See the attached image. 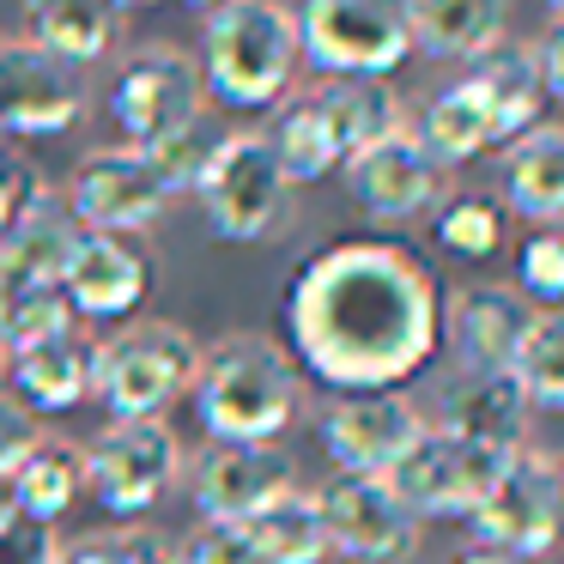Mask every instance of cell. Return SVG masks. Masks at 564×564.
I'll return each mask as SVG.
<instances>
[{
	"label": "cell",
	"mask_w": 564,
	"mask_h": 564,
	"mask_svg": "<svg viewBox=\"0 0 564 564\" xmlns=\"http://www.w3.org/2000/svg\"><path fill=\"white\" fill-rule=\"evenodd\" d=\"M285 340L292 365L334 394L401 389L443 346V285L406 243L340 237L297 268Z\"/></svg>",
	"instance_id": "6da1fadb"
},
{
	"label": "cell",
	"mask_w": 564,
	"mask_h": 564,
	"mask_svg": "<svg viewBox=\"0 0 564 564\" xmlns=\"http://www.w3.org/2000/svg\"><path fill=\"white\" fill-rule=\"evenodd\" d=\"M297 365L268 334H225L200 346L195 370V419L207 425V443H280L297 419Z\"/></svg>",
	"instance_id": "7a4b0ae2"
},
{
	"label": "cell",
	"mask_w": 564,
	"mask_h": 564,
	"mask_svg": "<svg viewBox=\"0 0 564 564\" xmlns=\"http://www.w3.org/2000/svg\"><path fill=\"white\" fill-rule=\"evenodd\" d=\"M297 13L280 0H225L200 31V79L231 110H273L297 74Z\"/></svg>",
	"instance_id": "3957f363"
},
{
	"label": "cell",
	"mask_w": 564,
	"mask_h": 564,
	"mask_svg": "<svg viewBox=\"0 0 564 564\" xmlns=\"http://www.w3.org/2000/svg\"><path fill=\"white\" fill-rule=\"evenodd\" d=\"M200 340L183 322H128L91 340V401L110 419H164V406L195 389Z\"/></svg>",
	"instance_id": "277c9868"
},
{
	"label": "cell",
	"mask_w": 564,
	"mask_h": 564,
	"mask_svg": "<svg viewBox=\"0 0 564 564\" xmlns=\"http://www.w3.org/2000/svg\"><path fill=\"white\" fill-rule=\"evenodd\" d=\"M297 55L322 79H389L413 55V0H304Z\"/></svg>",
	"instance_id": "5b68a950"
},
{
	"label": "cell",
	"mask_w": 564,
	"mask_h": 564,
	"mask_svg": "<svg viewBox=\"0 0 564 564\" xmlns=\"http://www.w3.org/2000/svg\"><path fill=\"white\" fill-rule=\"evenodd\" d=\"M195 195H200V213H207V231L225 237V243H261V237L280 231L292 183L273 159L268 128H225Z\"/></svg>",
	"instance_id": "8992f818"
},
{
	"label": "cell",
	"mask_w": 564,
	"mask_h": 564,
	"mask_svg": "<svg viewBox=\"0 0 564 564\" xmlns=\"http://www.w3.org/2000/svg\"><path fill=\"white\" fill-rule=\"evenodd\" d=\"M79 462H86V491L116 516V522H134L147 516L164 491L183 474V443L164 419H110L91 443H79Z\"/></svg>",
	"instance_id": "52a82bcc"
},
{
	"label": "cell",
	"mask_w": 564,
	"mask_h": 564,
	"mask_svg": "<svg viewBox=\"0 0 564 564\" xmlns=\"http://www.w3.org/2000/svg\"><path fill=\"white\" fill-rule=\"evenodd\" d=\"M474 540L486 552H510V558H528L534 564L540 552L558 546L564 534V479H558V462L540 455L528 443L522 455L503 462V474L491 479L486 503L467 516Z\"/></svg>",
	"instance_id": "ba28073f"
},
{
	"label": "cell",
	"mask_w": 564,
	"mask_h": 564,
	"mask_svg": "<svg viewBox=\"0 0 564 564\" xmlns=\"http://www.w3.org/2000/svg\"><path fill=\"white\" fill-rule=\"evenodd\" d=\"M503 462H510V455H491V449H479V443L455 437V431L425 425V437L394 462L389 486L419 522H425V516L431 522H467V516L486 503V491H491V479L503 474Z\"/></svg>",
	"instance_id": "9c48e42d"
},
{
	"label": "cell",
	"mask_w": 564,
	"mask_h": 564,
	"mask_svg": "<svg viewBox=\"0 0 564 564\" xmlns=\"http://www.w3.org/2000/svg\"><path fill=\"white\" fill-rule=\"evenodd\" d=\"M110 116L128 134V147H159L207 116V79L200 62L183 50H140L110 86Z\"/></svg>",
	"instance_id": "30bf717a"
},
{
	"label": "cell",
	"mask_w": 564,
	"mask_h": 564,
	"mask_svg": "<svg viewBox=\"0 0 564 564\" xmlns=\"http://www.w3.org/2000/svg\"><path fill=\"white\" fill-rule=\"evenodd\" d=\"M316 510L328 552L346 564H406L419 552V516L394 498L389 479L334 474L328 486H316Z\"/></svg>",
	"instance_id": "8fae6325"
},
{
	"label": "cell",
	"mask_w": 564,
	"mask_h": 564,
	"mask_svg": "<svg viewBox=\"0 0 564 564\" xmlns=\"http://www.w3.org/2000/svg\"><path fill=\"white\" fill-rule=\"evenodd\" d=\"M164 207H171V188H164L159 164H152L140 147L86 152L79 171H74V183H67V213L79 219V231H98V237L152 231Z\"/></svg>",
	"instance_id": "7c38bea8"
},
{
	"label": "cell",
	"mask_w": 564,
	"mask_h": 564,
	"mask_svg": "<svg viewBox=\"0 0 564 564\" xmlns=\"http://www.w3.org/2000/svg\"><path fill=\"white\" fill-rule=\"evenodd\" d=\"M79 116H86V67L62 62L25 37L0 43V134H67Z\"/></svg>",
	"instance_id": "4fadbf2b"
},
{
	"label": "cell",
	"mask_w": 564,
	"mask_h": 564,
	"mask_svg": "<svg viewBox=\"0 0 564 564\" xmlns=\"http://www.w3.org/2000/svg\"><path fill=\"white\" fill-rule=\"evenodd\" d=\"M297 491V467L280 443H207L188 467V498L200 522H256L268 503Z\"/></svg>",
	"instance_id": "5bb4252c"
},
{
	"label": "cell",
	"mask_w": 564,
	"mask_h": 564,
	"mask_svg": "<svg viewBox=\"0 0 564 564\" xmlns=\"http://www.w3.org/2000/svg\"><path fill=\"white\" fill-rule=\"evenodd\" d=\"M419 437H425V413H419L401 389L334 394V401L322 406V449L334 455L340 474L389 479L394 462H401Z\"/></svg>",
	"instance_id": "9a60e30c"
},
{
	"label": "cell",
	"mask_w": 564,
	"mask_h": 564,
	"mask_svg": "<svg viewBox=\"0 0 564 564\" xmlns=\"http://www.w3.org/2000/svg\"><path fill=\"white\" fill-rule=\"evenodd\" d=\"M528 322H534V304L516 285L479 280L443 292V346L467 377H510Z\"/></svg>",
	"instance_id": "2e32d148"
},
{
	"label": "cell",
	"mask_w": 564,
	"mask_h": 564,
	"mask_svg": "<svg viewBox=\"0 0 564 564\" xmlns=\"http://www.w3.org/2000/svg\"><path fill=\"white\" fill-rule=\"evenodd\" d=\"M346 188H352V200L370 219L406 225V219H425V213H437L449 200V171L419 147L413 128H401V134L377 140L370 152H358L346 164Z\"/></svg>",
	"instance_id": "e0dca14e"
},
{
	"label": "cell",
	"mask_w": 564,
	"mask_h": 564,
	"mask_svg": "<svg viewBox=\"0 0 564 564\" xmlns=\"http://www.w3.org/2000/svg\"><path fill=\"white\" fill-rule=\"evenodd\" d=\"M62 292H67V304H74V316L110 322V316H128V310L147 304L152 268L128 237L79 231L74 256H67V273H62Z\"/></svg>",
	"instance_id": "ac0fdd59"
},
{
	"label": "cell",
	"mask_w": 564,
	"mask_h": 564,
	"mask_svg": "<svg viewBox=\"0 0 564 564\" xmlns=\"http://www.w3.org/2000/svg\"><path fill=\"white\" fill-rule=\"evenodd\" d=\"M74 243H79V219L67 213V200H43L25 225H13L0 237V310L25 304L37 292H62Z\"/></svg>",
	"instance_id": "d6986e66"
},
{
	"label": "cell",
	"mask_w": 564,
	"mask_h": 564,
	"mask_svg": "<svg viewBox=\"0 0 564 564\" xmlns=\"http://www.w3.org/2000/svg\"><path fill=\"white\" fill-rule=\"evenodd\" d=\"M528 394L516 389L510 377H467L455 370L443 382V419L437 431H455V437L479 443L491 455H522L528 449Z\"/></svg>",
	"instance_id": "ffe728a7"
},
{
	"label": "cell",
	"mask_w": 564,
	"mask_h": 564,
	"mask_svg": "<svg viewBox=\"0 0 564 564\" xmlns=\"http://www.w3.org/2000/svg\"><path fill=\"white\" fill-rule=\"evenodd\" d=\"M467 86L479 91V104H486L491 116V140H522L528 128H540V110H546V91H540V67H534V50L528 43H491L486 55H474L467 62Z\"/></svg>",
	"instance_id": "44dd1931"
},
{
	"label": "cell",
	"mask_w": 564,
	"mask_h": 564,
	"mask_svg": "<svg viewBox=\"0 0 564 564\" xmlns=\"http://www.w3.org/2000/svg\"><path fill=\"white\" fill-rule=\"evenodd\" d=\"M13 370V401L31 413H74L79 401H91V340L86 334H62V340L25 346V352L7 358Z\"/></svg>",
	"instance_id": "7402d4cb"
},
{
	"label": "cell",
	"mask_w": 564,
	"mask_h": 564,
	"mask_svg": "<svg viewBox=\"0 0 564 564\" xmlns=\"http://www.w3.org/2000/svg\"><path fill=\"white\" fill-rule=\"evenodd\" d=\"M503 207L528 225H564V122H540L503 147Z\"/></svg>",
	"instance_id": "603a6c76"
},
{
	"label": "cell",
	"mask_w": 564,
	"mask_h": 564,
	"mask_svg": "<svg viewBox=\"0 0 564 564\" xmlns=\"http://www.w3.org/2000/svg\"><path fill=\"white\" fill-rule=\"evenodd\" d=\"M310 98L322 104V116H328V128H334V147H340L346 164H352L358 152H370L377 140H389L406 128L401 98H394L389 79H322V86H310Z\"/></svg>",
	"instance_id": "cb8c5ba5"
},
{
	"label": "cell",
	"mask_w": 564,
	"mask_h": 564,
	"mask_svg": "<svg viewBox=\"0 0 564 564\" xmlns=\"http://www.w3.org/2000/svg\"><path fill=\"white\" fill-rule=\"evenodd\" d=\"M25 25L37 50L62 55L74 67H91L110 55L116 25H122V0H25Z\"/></svg>",
	"instance_id": "d4e9b609"
},
{
	"label": "cell",
	"mask_w": 564,
	"mask_h": 564,
	"mask_svg": "<svg viewBox=\"0 0 564 564\" xmlns=\"http://www.w3.org/2000/svg\"><path fill=\"white\" fill-rule=\"evenodd\" d=\"M510 0H413V50L437 62H474L503 43Z\"/></svg>",
	"instance_id": "484cf974"
},
{
	"label": "cell",
	"mask_w": 564,
	"mask_h": 564,
	"mask_svg": "<svg viewBox=\"0 0 564 564\" xmlns=\"http://www.w3.org/2000/svg\"><path fill=\"white\" fill-rule=\"evenodd\" d=\"M413 140L443 164V171H455V164L479 159L486 147H498V140H491L486 104H479V91L467 86V79H449V86H443L437 98L425 104V116H419Z\"/></svg>",
	"instance_id": "4316f807"
},
{
	"label": "cell",
	"mask_w": 564,
	"mask_h": 564,
	"mask_svg": "<svg viewBox=\"0 0 564 564\" xmlns=\"http://www.w3.org/2000/svg\"><path fill=\"white\" fill-rule=\"evenodd\" d=\"M86 491V462H79V443H62V437H43L37 449L25 455V467L13 474V503L7 510L31 516V522H62L67 510L79 503Z\"/></svg>",
	"instance_id": "83f0119b"
},
{
	"label": "cell",
	"mask_w": 564,
	"mask_h": 564,
	"mask_svg": "<svg viewBox=\"0 0 564 564\" xmlns=\"http://www.w3.org/2000/svg\"><path fill=\"white\" fill-rule=\"evenodd\" d=\"M268 140H273V159H280L285 183H322L328 171H340V164H346L340 147H334L328 116H322V104L310 98V91L285 98V110L273 116Z\"/></svg>",
	"instance_id": "f1b7e54d"
},
{
	"label": "cell",
	"mask_w": 564,
	"mask_h": 564,
	"mask_svg": "<svg viewBox=\"0 0 564 564\" xmlns=\"http://www.w3.org/2000/svg\"><path fill=\"white\" fill-rule=\"evenodd\" d=\"M249 546H256L261 564H322L328 558V534H322V510L316 491H285L280 503L243 522Z\"/></svg>",
	"instance_id": "f546056e"
},
{
	"label": "cell",
	"mask_w": 564,
	"mask_h": 564,
	"mask_svg": "<svg viewBox=\"0 0 564 564\" xmlns=\"http://www.w3.org/2000/svg\"><path fill=\"white\" fill-rule=\"evenodd\" d=\"M510 382L528 394V406L564 413V310H534L522 346H516Z\"/></svg>",
	"instance_id": "4dcf8cb0"
},
{
	"label": "cell",
	"mask_w": 564,
	"mask_h": 564,
	"mask_svg": "<svg viewBox=\"0 0 564 564\" xmlns=\"http://www.w3.org/2000/svg\"><path fill=\"white\" fill-rule=\"evenodd\" d=\"M437 243L462 261H486L503 249V207L486 195H462V200H443L437 207Z\"/></svg>",
	"instance_id": "1f68e13d"
},
{
	"label": "cell",
	"mask_w": 564,
	"mask_h": 564,
	"mask_svg": "<svg viewBox=\"0 0 564 564\" xmlns=\"http://www.w3.org/2000/svg\"><path fill=\"white\" fill-rule=\"evenodd\" d=\"M516 292L546 310L564 304V225H528L516 243Z\"/></svg>",
	"instance_id": "d6a6232c"
},
{
	"label": "cell",
	"mask_w": 564,
	"mask_h": 564,
	"mask_svg": "<svg viewBox=\"0 0 564 564\" xmlns=\"http://www.w3.org/2000/svg\"><path fill=\"white\" fill-rule=\"evenodd\" d=\"M62 564H176V546L152 528H98V534H79L74 546L62 552Z\"/></svg>",
	"instance_id": "836d02e7"
},
{
	"label": "cell",
	"mask_w": 564,
	"mask_h": 564,
	"mask_svg": "<svg viewBox=\"0 0 564 564\" xmlns=\"http://www.w3.org/2000/svg\"><path fill=\"white\" fill-rule=\"evenodd\" d=\"M219 140H225V128L213 122V116H200L195 128H183V134L159 140V147H147V159L159 164L164 188H171V195H183V188L200 183V171H207V159H213V147H219Z\"/></svg>",
	"instance_id": "e575fe53"
},
{
	"label": "cell",
	"mask_w": 564,
	"mask_h": 564,
	"mask_svg": "<svg viewBox=\"0 0 564 564\" xmlns=\"http://www.w3.org/2000/svg\"><path fill=\"white\" fill-rule=\"evenodd\" d=\"M43 200H50V183H43L37 159H25L19 147L0 140V237L13 231V225H25Z\"/></svg>",
	"instance_id": "d590c367"
},
{
	"label": "cell",
	"mask_w": 564,
	"mask_h": 564,
	"mask_svg": "<svg viewBox=\"0 0 564 564\" xmlns=\"http://www.w3.org/2000/svg\"><path fill=\"white\" fill-rule=\"evenodd\" d=\"M0 564H62V540H55L50 522L0 510Z\"/></svg>",
	"instance_id": "8d00e7d4"
},
{
	"label": "cell",
	"mask_w": 564,
	"mask_h": 564,
	"mask_svg": "<svg viewBox=\"0 0 564 564\" xmlns=\"http://www.w3.org/2000/svg\"><path fill=\"white\" fill-rule=\"evenodd\" d=\"M176 564H261L249 534L237 522H200L195 534L176 546Z\"/></svg>",
	"instance_id": "74e56055"
},
{
	"label": "cell",
	"mask_w": 564,
	"mask_h": 564,
	"mask_svg": "<svg viewBox=\"0 0 564 564\" xmlns=\"http://www.w3.org/2000/svg\"><path fill=\"white\" fill-rule=\"evenodd\" d=\"M43 443V425L31 406H19L13 394L0 389V479H13L19 467H25V455Z\"/></svg>",
	"instance_id": "f35d334b"
},
{
	"label": "cell",
	"mask_w": 564,
	"mask_h": 564,
	"mask_svg": "<svg viewBox=\"0 0 564 564\" xmlns=\"http://www.w3.org/2000/svg\"><path fill=\"white\" fill-rule=\"evenodd\" d=\"M534 67H540V91H546V104L564 110V19L534 43Z\"/></svg>",
	"instance_id": "ab89813d"
},
{
	"label": "cell",
	"mask_w": 564,
	"mask_h": 564,
	"mask_svg": "<svg viewBox=\"0 0 564 564\" xmlns=\"http://www.w3.org/2000/svg\"><path fill=\"white\" fill-rule=\"evenodd\" d=\"M455 564H528V558H510V552H486V546H474V552H462Z\"/></svg>",
	"instance_id": "60d3db41"
},
{
	"label": "cell",
	"mask_w": 564,
	"mask_h": 564,
	"mask_svg": "<svg viewBox=\"0 0 564 564\" xmlns=\"http://www.w3.org/2000/svg\"><path fill=\"white\" fill-rule=\"evenodd\" d=\"M540 7H546V13H558V19H564V0H540Z\"/></svg>",
	"instance_id": "b9f144b4"
},
{
	"label": "cell",
	"mask_w": 564,
	"mask_h": 564,
	"mask_svg": "<svg viewBox=\"0 0 564 564\" xmlns=\"http://www.w3.org/2000/svg\"><path fill=\"white\" fill-rule=\"evenodd\" d=\"M195 7H200V13H213V7H225V0H195Z\"/></svg>",
	"instance_id": "7bdbcfd3"
},
{
	"label": "cell",
	"mask_w": 564,
	"mask_h": 564,
	"mask_svg": "<svg viewBox=\"0 0 564 564\" xmlns=\"http://www.w3.org/2000/svg\"><path fill=\"white\" fill-rule=\"evenodd\" d=\"M122 7H140V0H122Z\"/></svg>",
	"instance_id": "ee69618b"
},
{
	"label": "cell",
	"mask_w": 564,
	"mask_h": 564,
	"mask_svg": "<svg viewBox=\"0 0 564 564\" xmlns=\"http://www.w3.org/2000/svg\"><path fill=\"white\" fill-rule=\"evenodd\" d=\"M558 479H564V462H558Z\"/></svg>",
	"instance_id": "f6af8a7d"
},
{
	"label": "cell",
	"mask_w": 564,
	"mask_h": 564,
	"mask_svg": "<svg viewBox=\"0 0 564 564\" xmlns=\"http://www.w3.org/2000/svg\"><path fill=\"white\" fill-rule=\"evenodd\" d=\"M0 365H7V352H0Z\"/></svg>",
	"instance_id": "bcb514c9"
},
{
	"label": "cell",
	"mask_w": 564,
	"mask_h": 564,
	"mask_svg": "<svg viewBox=\"0 0 564 564\" xmlns=\"http://www.w3.org/2000/svg\"><path fill=\"white\" fill-rule=\"evenodd\" d=\"M0 510H7V503H0Z\"/></svg>",
	"instance_id": "7dc6e473"
}]
</instances>
